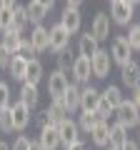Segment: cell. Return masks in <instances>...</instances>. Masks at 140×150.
Instances as JSON below:
<instances>
[{
    "instance_id": "obj_1",
    "label": "cell",
    "mask_w": 140,
    "mask_h": 150,
    "mask_svg": "<svg viewBox=\"0 0 140 150\" xmlns=\"http://www.w3.org/2000/svg\"><path fill=\"white\" fill-rule=\"evenodd\" d=\"M123 93H120L118 85H108L105 90H100V108H98V112H100L103 118L108 120L110 112H115L120 105H123Z\"/></svg>"
},
{
    "instance_id": "obj_2",
    "label": "cell",
    "mask_w": 140,
    "mask_h": 150,
    "mask_svg": "<svg viewBox=\"0 0 140 150\" xmlns=\"http://www.w3.org/2000/svg\"><path fill=\"white\" fill-rule=\"evenodd\" d=\"M135 5H138L135 0H113V3H110V20H113L115 25H120V28L130 25Z\"/></svg>"
},
{
    "instance_id": "obj_3",
    "label": "cell",
    "mask_w": 140,
    "mask_h": 150,
    "mask_svg": "<svg viewBox=\"0 0 140 150\" xmlns=\"http://www.w3.org/2000/svg\"><path fill=\"white\" fill-rule=\"evenodd\" d=\"M68 88H70V80H68L65 73L53 70V73L48 75V95H50V100H63V95L68 93Z\"/></svg>"
},
{
    "instance_id": "obj_4",
    "label": "cell",
    "mask_w": 140,
    "mask_h": 150,
    "mask_svg": "<svg viewBox=\"0 0 140 150\" xmlns=\"http://www.w3.org/2000/svg\"><path fill=\"white\" fill-rule=\"evenodd\" d=\"M53 10V0H30L25 5V13H28V23L33 25H43V20L48 18V13Z\"/></svg>"
},
{
    "instance_id": "obj_5",
    "label": "cell",
    "mask_w": 140,
    "mask_h": 150,
    "mask_svg": "<svg viewBox=\"0 0 140 150\" xmlns=\"http://www.w3.org/2000/svg\"><path fill=\"white\" fill-rule=\"evenodd\" d=\"M115 115H118V123L130 130V128H135L138 120H140V108L135 105L133 100H123V105L115 110Z\"/></svg>"
},
{
    "instance_id": "obj_6",
    "label": "cell",
    "mask_w": 140,
    "mask_h": 150,
    "mask_svg": "<svg viewBox=\"0 0 140 150\" xmlns=\"http://www.w3.org/2000/svg\"><path fill=\"white\" fill-rule=\"evenodd\" d=\"M58 133H60V145H63L65 150H68L70 145L80 143V128H78V123H75L73 118L58 123Z\"/></svg>"
},
{
    "instance_id": "obj_7",
    "label": "cell",
    "mask_w": 140,
    "mask_h": 150,
    "mask_svg": "<svg viewBox=\"0 0 140 150\" xmlns=\"http://www.w3.org/2000/svg\"><path fill=\"white\" fill-rule=\"evenodd\" d=\"M108 53H110V58H113V63H118L120 68H123V65H128L130 60H133V50H130V45L125 43L123 35L113 40V45H110Z\"/></svg>"
},
{
    "instance_id": "obj_8",
    "label": "cell",
    "mask_w": 140,
    "mask_h": 150,
    "mask_svg": "<svg viewBox=\"0 0 140 150\" xmlns=\"http://www.w3.org/2000/svg\"><path fill=\"white\" fill-rule=\"evenodd\" d=\"M90 65H93V78H108L110 75V68H113V58H110V53L108 50H98V55L90 60Z\"/></svg>"
},
{
    "instance_id": "obj_9",
    "label": "cell",
    "mask_w": 140,
    "mask_h": 150,
    "mask_svg": "<svg viewBox=\"0 0 140 150\" xmlns=\"http://www.w3.org/2000/svg\"><path fill=\"white\" fill-rule=\"evenodd\" d=\"M90 35L95 38L98 43L108 40V38H110V15H105V13H95V18H93V23H90Z\"/></svg>"
},
{
    "instance_id": "obj_10",
    "label": "cell",
    "mask_w": 140,
    "mask_h": 150,
    "mask_svg": "<svg viewBox=\"0 0 140 150\" xmlns=\"http://www.w3.org/2000/svg\"><path fill=\"white\" fill-rule=\"evenodd\" d=\"M68 45H70L68 30H65L60 23H55V25L50 28V50L60 55V53H65V50H68Z\"/></svg>"
},
{
    "instance_id": "obj_11",
    "label": "cell",
    "mask_w": 140,
    "mask_h": 150,
    "mask_svg": "<svg viewBox=\"0 0 140 150\" xmlns=\"http://www.w3.org/2000/svg\"><path fill=\"white\" fill-rule=\"evenodd\" d=\"M98 108H100V90L93 85L83 88L80 90V110L83 112H98Z\"/></svg>"
},
{
    "instance_id": "obj_12",
    "label": "cell",
    "mask_w": 140,
    "mask_h": 150,
    "mask_svg": "<svg viewBox=\"0 0 140 150\" xmlns=\"http://www.w3.org/2000/svg\"><path fill=\"white\" fill-rule=\"evenodd\" d=\"M10 110H13V130L15 133H23V130L30 125V108H25L23 103H13L10 105Z\"/></svg>"
},
{
    "instance_id": "obj_13",
    "label": "cell",
    "mask_w": 140,
    "mask_h": 150,
    "mask_svg": "<svg viewBox=\"0 0 140 150\" xmlns=\"http://www.w3.org/2000/svg\"><path fill=\"white\" fill-rule=\"evenodd\" d=\"M30 43H33V50H35V53L50 50V30L45 25H35L33 33H30Z\"/></svg>"
},
{
    "instance_id": "obj_14",
    "label": "cell",
    "mask_w": 140,
    "mask_h": 150,
    "mask_svg": "<svg viewBox=\"0 0 140 150\" xmlns=\"http://www.w3.org/2000/svg\"><path fill=\"white\" fill-rule=\"evenodd\" d=\"M98 50H100V43H98L95 38L90 35V30H88V33H83V35H80V40H78V53H80V58L93 60V58L98 55Z\"/></svg>"
},
{
    "instance_id": "obj_15",
    "label": "cell",
    "mask_w": 140,
    "mask_h": 150,
    "mask_svg": "<svg viewBox=\"0 0 140 150\" xmlns=\"http://www.w3.org/2000/svg\"><path fill=\"white\" fill-rule=\"evenodd\" d=\"M120 80H123V85L130 88V90L140 85V65L135 63V60H130L128 65L120 68Z\"/></svg>"
},
{
    "instance_id": "obj_16",
    "label": "cell",
    "mask_w": 140,
    "mask_h": 150,
    "mask_svg": "<svg viewBox=\"0 0 140 150\" xmlns=\"http://www.w3.org/2000/svg\"><path fill=\"white\" fill-rule=\"evenodd\" d=\"M38 143L43 150H58L60 148V133H58V125H50V128H43L38 135Z\"/></svg>"
},
{
    "instance_id": "obj_17",
    "label": "cell",
    "mask_w": 140,
    "mask_h": 150,
    "mask_svg": "<svg viewBox=\"0 0 140 150\" xmlns=\"http://www.w3.org/2000/svg\"><path fill=\"white\" fill-rule=\"evenodd\" d=\"M70 73H73V80H75V83H88V80H90V75H93L90 60H85V58H80V55H78Z\"/></svg>"
},
{
    "instance_id": "obj_18",
    "label": "cell",
    "mask_w": 140,
    "mask_h": 150,
    "mask_svg": "<svg viewBox=\"0 0 140 150\" xmlns=\"http://www.w3.org/2000/svg\"><path fill=\"white\" fill-rule=\"evenodd\" d=\"M18 103H23L25 108L35 110V108H38V103H40V93H38V85L23 83V88H20V98H18Z\"/></svg>"
},
{
    "instance_id": "obj_19",
    "label": "cell",
    "mask_w": 140,
    "mask_h": 150,
    "mask_svg": "<svg viewBox=\"0 0 140 150\" xmlns=\"http://www.w3.org/2000/svg\"><path fill=\"white\" fill-rule=\"evenodd\" d=\"M80 23H83L80 10H63V15H60V25L68 30V35H75L80 30Z\"/></svg>"
},
{
    "instance_id": "obj_20",
    "label": "cell",
    "mask_w": 140,
    "mask_h": 150,
    "mask_svg": "<svg viewBox=\"0 0 140 150\" xmlns=\"http://www.w3.org/2000/svg\"><path fill=\"white\" fill-rule=\"evenodd\" d=\"M18 3H13V0H3L0 3V33L5 35V33L13 30V10H15Z\"/></svg>"
},
{
    "instance_id": "obj_21",
    "label": "cell",
    "mask_w": 140,
    "mask_h": 150,
    "mask_svg": "<svg viewBox=\"0 0 140 150\" xmlns=\"http://www.w3.org/2000/svg\"><path fill=\"white\" fill-rule=\"evenodd\" d=\"M63 105H65V110L73 115L75 110H80V88L75 85V83H70V88H68V93L63 95Z\"/></svg>"
},
{
    "instance_id": "obj_22",
    "label": "cell",
    "mask_w": 140,
    "mask_h": 150,
    "mask_svg": "<svg viewBox=\"0 0 140 150\" xmlns=\"http://www.w3.org/2000/svg\"><path fill=\"white\" fill-rule=\"evenodd\" d=\"M100 123H105V118H103L100 112H83L80 120H78V128H80L83 133L90 135V133H93V130H95Z\"/></svg>"
},
{
    "instance_id": "obj_23",
    "label": "cell",
    "mask_w": 140,
    "mask_h": 150,
    "mask_svg": "<svg viewBox=\"0 0 140 150\" xmlns=\"http://www.w3.org/2000/svg\"><path fill=\"white\" fill-rule=\"evenodd\" d=\"M90 140H93V145H98V148H108V145H110V123H108V120L100 123L90 133Z\"/></svg>"
},
{
    "instance_id": "obj_24",
    "label": "cell",
    "mask_w": 140,
    "mask_h": 150,
    "mask_svg": "<svg viewBox=\"0 0 140 150\" xmlns=\"http://www.w3.org/2000/svg\"><path fill=\"white\" fill-rule=\"evenodd\" d=\"M25 75H28V60L23 58V55H13V63H10V78H13V80L25 83Z\"/></svg>"
},
{
    "instance_id": "obj_25",
    "label": "cell",
    "mask_w": 140,
    "mask_h": 150,
    "mask_svg": "<svg viewBox=\"0 0 140 150\" xmlns=\"http://www.w3.org/2000/svg\"><path fill=\"white\" fill-rule=\"evenodd\" d=\"M43 75H45V68H43V63H40L38 58L28 63V75H25V83H30V85H38V83L43 80Z\"/></svg>"
},
{
    "instance_id": "obj_26",
    "label": "cell",
    "mask_w": 140,
    "mask_h": 150,
    "mask_svg": "<svg viewBox=\"0 0 140 150\" xmlns=\"http://www.w3.org/2000/svg\"><path fill=\"white\" fill-rule=\"evenodd\" d=\"M125 140H128V128H123L120 123H113L110 125V148L120 150Z\"/></svg>"
},
{
    "instance_id": "obj_27",
    "label": "cell",
    "mask_w": 140,
    "mask_h": 150,
    "mask_svg": "<svg viewBox=\"0 0 140 150\" xmlns=\"http://www.w3.org/2000/svg\"><path fill=\"white\" fill-rule=\"evenodd\" d=\"M48 112H50V118H53V123H55V125L70 118V112L65 110L63 100H50V105H48Z\"/></svg>"
},
{
    "instance_id": "obj_28",
    "label": "cell",
    "mask_w": 140,
    "mask_h": 150,
    "mask_svg": "<svg viewBox=\"0 0 140 150\" xmlns=\"http://www.w3.org/2000/svg\"><path fill=\"white\" fill-rule=\"evenodd\" d=\"M28 28V13H25V5H15V10H13V30L20 33Z\"/></svg>"
},
{
    "instance_id": "obj_29",
    "label": "cell",
    "mask_w": 140,
    "mask_h": 150,
    "mask_svg": "<svg viewBox=\"0 0 140 150\" xmlns=\"http://www.w3.org/2000/svg\"><path fill=\"white\" fill-rule=\"evenodd\" d=\"M3 45H5L13 55H18V53H20V45H23V35H20V33H15V30L5 33V35H3Z\"/></svg>"
},
{
    "instance_id": "obj_30",
    "label": "cell",
    "mask_w": 140,
    "mask_h": 150,
    "mask_svg": "<svg viewBox=\"0 0 140 150\" xmlns=\"http://www.w3.org/2000/svg\"><path fill=\"white\" fill-rule=\"evenodd\" d=\"M55 58H58V68H55V70H60V73H65V75H68V70H73L75 58H73L68 50H65V53H60V55H55Z\"/></svg>"
},
{
    "instance_id": "obj_31",
    "label": "cell",
    "mask_w": 140,
    "mask_h": 150,
    "mask_svg": "<svg viewBox=\"0 0 140 150\" xmlns=\"http://www.w3.org/2000/svg\"><path fill=\"white\" fill-rule=\"evenodd\" d=\"M125 43L130 45V50H140V25H130L128 35H125Z\"/></svg>"
},
{
    "instance_id": "obj_32",
    "label": "cell",
    "mask_w": 140,
    "mask_h": 150,
    "mask_svg": "<svg viewBox=\"0 0 140 150\" xmlns=\"http://www.w3.org/2000/svg\"><path fill=\"white\" fill-rule=\"evenodd\" d=\"M0 133H13V110H0Z\"/></svg>"
},
{
    "instance_id": "obj_33",
    "label": "cell",
    "mask_w": 140,
    "mask_h": 150,
    "mask_svg": "<svg viewBox=\"0 0 140 150\" xmlns=\"http://www.w3.org/2000/svg\"><path fill=\"white\" fill-rule=\"evenodd\" d=\"M13 103H10V85L0 80V110H8Z\"/></svg>"
},
{
    "instance_id": "obj_34",
    "label": "cell",
    "mask_w": 140,
    "mask_h": 150,
    "mask_svg": "<svg viewBox=\"0 0 140 150\" xmlns=\"http://www.w3.org/2000/svg\"><path fill=\"white\" fill-rule=\"evenodd\" d=\"M10 63H13V53L0 43V70H10Z\"/></svg>"
},
{
    "instance_id": "obj_35",
    "label": "cell",
    "mask_w": 140,
    "mask_h": 150,
    "mask_svg": "<svg viewBox=\"0 0 140 150\" xmlns=\"http://www.w3.org/2000/svg\"><path fill=\"white\" fill-rule=\"evenodd\" d=\"M30 145H33V140L28 138V135H18V138L13 140L10 150H30Z\"/></svg>"
},
{
    "instance_id": "obj_36",
    "label": "cell",
    "mask_w": 140,
    "mask_h": 150,
    "mask_svg": "<svg viewBox=\"0 0 140 150\" xmlns=\"http://www.w3.org/2000/svg\"><path fill=\"white\" fill-rule=\"evenodd\" d=\"M38 123H40V130H43V128H50V125H55L53 118H50V112H48V108H45V110L38 115Z\"/></svg>"
},
{
    "instance_id": "obj_37",
    "label": "cell",
    "mask_w": 140,
    "mask_h": 150,
    "mask_svg": "<svg viewBox=\"0 0 140 150\" xmlns=\"http://www.w3.org/2000/svg\"><path fill=\"white\" fill-rule=\"evenodd\" d=\"M80 8H83L80 0H68V3H65V10H80Z\"/></svg>"
},
{
    "instance_id": "obj_38",
    "label": "cell",
    "mask_w": 140,
    "mask_h": 150,
    "mask_svg": "<svg viewBox=\"0 0 140 150\" xmlns=\"http://www.w3.org/2000/svg\"><path fill=\"white\" fill-rule=\"evenodd\" d=\"M120 150H140V148H138V143H135V140L128 138V140L123 143V148H120Z\"/></svg>"
},
{
    "instance_id": "obj_39",
    "label": "cell",
    "mask_w": 140,
    "mask_h": 150,
    "mask_svg": "<svg viewBox=\"0 0 140 150\" xmlns=\"http://www.w3.org/2000/svg\"><path fill=\"white\" fill-rule=\"evenodd\" d=\"M130 100H133L135 105L140 108V85H138V88H133V95H130Z\"/></svg>"
},
{
    "instance_id": "obj_40",
    "label": "cell",
    "mask_w": 140,
    "mask_h": 150,
    "mask_svg": "<svg viewBox=\"0 0 140 150\" xmlns=\"http://www.w3.org/2000/svg\"><path fill=\"white\" fill-rule=\"evenodd\" d=\"M68 150H88V148H85V143H83V140H80V143H75V145H70Z\"/></svg>"
},
{
    "instance_id": "obj_41",
    "label": "cell",
    "mask_w": 140,
    "mask_h": 150,
    "mask_svg": "<svg viewBox=\"0 0 140 150\" xmlns=\"http://www.w3.org/2000/svg\"><path fill=\"white\" fill-rule=\"evenodd\" d=\"M30 150H43V148H40V143H38V140H33V145H30Z\"/></svg>"
},
{
    "instance_id": "obj_42",
    "label": "cell",
    "mask_w": 140,
    "mask_h": 150,
    "mask_svg": "<svg viewBox=\"0 0 140 150\" xmlns=\"http://www.w3.org/2000/svg\"><path fill=\"white\" fill-rule=\"evenodd\" d=\"M0 150H10V145H8V143H3V140H0Z\"/></svg>"
},
{
    "instance_id": "obj_43",
    "label": "cell",
    "mask_w": 140,
    "mask_h": 150,
    "mask_svg": "<svg viewBox=\"0 0 140 150\" xmlns=\"http://www.w3.org/2000/svg\"><path fill=\"white\" fill-rule=\"evenodd\" d=\"M105 150H115V148H105Z\"/></svg>"
},
{
    "instance_id": "obj_44",
    "label": "cell",
    "mask_w": 140,
    "mask_h": 150,
    "mask_svg": "<svg viewBox=\"0 0 140 150\" xmlns=\"http://www.w3.org/2000/svg\"><path fill=\"white\" fill-rule=\"evenodd\" d=\"M138 148H140V143H138Z\"/></svg>"
},
{
    "instance_id": "obj_45",
    "label": "cell",
    "mask_w": 140,
    "mask_h": 150,
    "mask_svg": "<svg viewBox=\"0 0 140 150\" xmlns=\"http://www.w3.org/2000/svg\"><path fill=\"white\" fill-rule=\"evenodd\" d=\"M138 125H140V120H138Z\"/></svg>"
}]
</instances>
